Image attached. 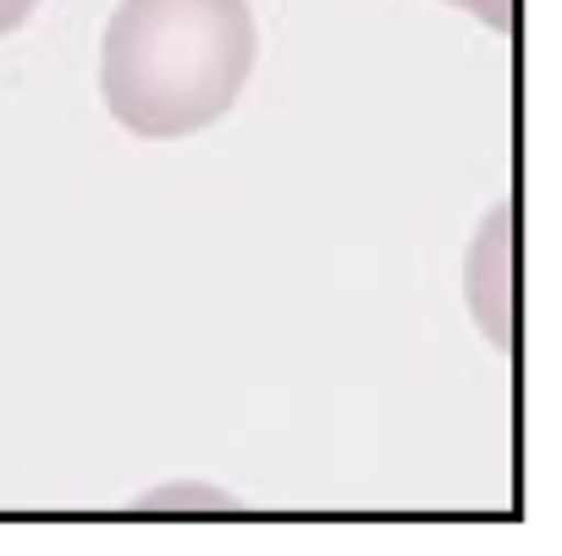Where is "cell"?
Returning <instances> with one entry per match:
<instances>
[{
  "label": "cell",
  "instance_id": "obj_1",
  "mask_svg": "<svg viewBox=\"0 0 562 556\" xmlns=\"http://www.w3.org/2000/svg\"><path fill=\"white\" fill-rule=\"evenodd\" d=\"M254 50L248 0H122L100 45L105 111L133 138H188L237 105Z\"/></svg>",
  "mask_w": 562,
  "mask_h": 556
},
{
  "label": "cell",
  "instance_id": "obj_4",
  "mask_svg": "<svg viewBox=\"0 0 562 556\" xmlns=\"http://www.w3.org/2000/svg\"><path fill=\"white\" fill-rule=\"evenodd\" d=\"M447 7H458V12H474L485 29H513V7H518V0H447Z\"/></svg>",
  "mask_w": 562,
  "mask_h": 556
},
{
  "label": "cell",
  "instance_id": "obj_2",
  "mask_svg": "<svg viewBox=\"0 0 562 556\" xmlns=\"http://www.w3.org/2000/svg\"><path fill=\"white\" fill-rule=\"evenodd\" d=\"M463 298L480 331L507 353L513 348V209H491L463 253Z\"/></svg>",
  "mask_w": 562,
  "mask_h": 556
},
{
  "label": "cell",
  "instance_id": "obj_5",
  "mask_svg": "<svg viewBox=\"0 0 562 556\" xmlns=\"http://www.w3.org/2000/svg\"><path fill=\"white\" fill-rule=\"evenodd\" d=\"M34 7H40V0H0V39H7L12 29H23L34 18Z\"/></svg>",
  "mask_w": 562,
  "mask_h": 556
},
{
  "label": "cell",
  "instance_id": "obj_3",
  "mask_svg": "<svg viewBox=\"0 0 562 556\" xmlns=\"http://www.w3.org/2000/svg\"><path fill=\"white\" fill-rule=\"evenodd\" d=\"M144 512H232L237 501L215 485H160L149 496H138Z\"/></svg>",
  "mask_w": 562,
  "mask_h": 556
}]
</instances>
